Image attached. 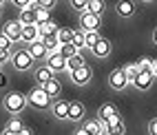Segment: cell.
<instances>
[{"label": "cell", "mask_w": 157, "mask_h": 135, "mask_svg": "<svg viewBox=\"0 0 157 135\" xmlns=\"http://www.w3.org/2000/svg\"><path fill=\"white\" fill-rule=\"evenodd\" d=\"M58 53H60L62 58L67 60V58H71V56H75V53H78V49H75V47H73V44L69 42V44H60V49H58Z\"/></svg>", "instance_id": "29"}, {"label": "cell", "mask_w": 157, "mask_h": 135, "mask_svg": "<svg viewBox=\"0 0 157 135\" xmlns=\"http://www.w3.org/2000/svg\"><path fill=\"white\" fill-rule=\"evenodd\" d=\"M109 84L115 91H122V89L128 87V80H126V75H124L122 69H115V71H111V75H109Z\"/></svg>", "instance_id": "8"}, {"label": "cell", "mask_w": 157, "mask_h": 135, "mask_svg": "<svg viewBox=\"0 0 157 135\" xmlns=\"http://www.w3.org/2000/svg\"><path fill=\"white\" fill-rule=\"evenodd\" d=\"M84 129H86L91 135H98V133L104 131V124H100V120H89V122H84Z\"/></svg>", "instance_id": "28"}, {"label": "cell", "mask_w": 157, "mask_h": 135, "mask_svg": "<svg viewBox=\"0 0 157 135\" xmlns=\"http://www.w3.org/2000/svg\"><path fill=\"white\" fill-rule=\"evenodd\" d=\"M47 20H51V18H49V9H44V7H36V22L42 25V22H47Z\"/></svg>", "instance_id": "31"}, {"label": "cell", "mask_w": 157, "mask_h": 135, "mask_svg": "<svg viewBox=\"0 0 157 135\" xmlns=\"http://www.w3.org/2000/svg\"><path fill=\"white\" fill-rule=\"evenodd\" d=\"M9 47H11V40H9L5 33H0V49H2V51H9Z\"/></svg>", "instance_id": "34"}, {"label": "cell", "mask_w": 157, "mask_h": 135, "mask_svg": "<svg viewBox=\"0 0 157 135\" xmlns=\"http://www.w3.org/2000/svg\"><path fill=\"white\" fill-rule=\"evenodd\" d=\"M91 49H93V53H95L98 58H106V56L111 53V42H109L106 38H100Z\"/></svg>", "instance_id": "19"}, {"label": "cell", "mask_w": 157, "mask_h": 135, "mask_svg": "<svg viewBox=\"0 0 157 135\" xmlns=\"http://www.w3.org/2000/svg\"><path fill=\"white\" fill-rule=\"evenodd\" d=\"M67 109H69V102H64V100H56L51 104V113L58 120H67Z\"/></svg>", "instance_id": "20"}, {"label": "cell", "mask_w": 157, "mask_h": 135, "mask_svg": "<svg viewBox=\"0 0 157 135\" xmlns=\"http://www.w3.org/2000/svg\"><path fill=\"white\" fill-rule=\"evenodd\" d=\"M71 44L75 47V49H80V51H84V31H82V29H73Z\"/></svg>", "instance_id": "26"}, {"label": "cell", "mask_w": 157, "mask_h": 135, "mask_svg": "<svg viewBox=\"0 0 157 135\" xmlns=\"http://www.w3.org/2000/svg\"><path fill=\"white\" fill-rule=\"evenodd\" d=\"M40 40H42V44H44V49H47V56H49V53H58L60 42H58L56 36H42Z\"/></svg>", "instance_id": "21"}, {"label": "cell", "mask_w": 157, "mask_h": 135, "mask_svg": "<svg viewBox=\"0 0 157 135\" xmlns=\"http://www.w3.org/2000/svg\"><path fill=\"white\" fill-rule=\"evenodd\" d=\"M91 75H93V71H91L89 64H82L80 69L71 71V80H73V84H78V87L89 84V82H91Z\"/></svg>", "instance_id": "5"}, {"label": "cell", "mask_w": 157, "mask_h": 135, "mask_svg": "<svg viewBox=\"0 0 157 135\" xmlns=\"http://www.w3.org/2000/svg\"><path fill=\"white\" fill-rule=\"evenodd\" d=\"M104 131H106V135H124L126 133V126H124V122H122L120 115H115V118L104 122Z\"/></svg>", "instance_id": "7"}, {"label": "cell", "mask_w": 157, "mask_h": 135, "mask_svg": "<svg viewBox=\"0 0 157 135\" xmlns=\"http://www.w3.org/2000/svg\"><path fill=\"white\" fill-rule=\"evenodd\" d=\"M20 31H22V25H20V20H9V22H5L2 27V33L13 42H20Z\"/></svg>", "instance_id": "6"}, {"label": "cell", "mask_w": 157, "mask_h": 135, "mask_svg": "<svg viewBox=\"0 0 157 135\" xmlns=\"http://www.w3.org/2000/svg\"><path fill=\"white\" fill-rule=\"evenodd\" d=\"M18 133H20V135H33V133H31V129H27V126H22Z\"/></svg>", "instance_id": "41"}, {"label": "cell", "mask_w": 157, "mask_h": 135, "mask_svg": "<svg viewBox=\"0 0 157 135\" xmlns=\"http://www.w3.org/2000/svg\"><path fill=\"white\" fill-rule=\"evenodd\" d=\"M40 27V38H42V36H56L58 33V25L53 22V20H47V22H42V25H38Z\"/></svg>", "instance_id": "22"}, {"label": "cell", "mask_w": 157, "mask_h": 135, "mask_svg": "<svg viewBox=\"0 0 157 135\" xmlns=\"http://www.w3.org/2000/svg\"><path fill=\"white\" fill-rule=\"evenodd\" d=\"M36 5L38 7H44V9H51L56 5V0H36Z\"/></svg>", "instance_id": "36"}, {"label": "cell", "mask_w": 157, "mask_h": 135, "mask_svg": "<svg viewBox=\"0 0 157 135\" xmlns=\"http://www.w3.org/2000/svg\"><path fill=\"white\" fill-rule=\"evenodd\" d=\"M69 2H71V7L73 9H75V11H86V5H89V0H69Z\"/></svg>", "instance_id": "32"}, {"label": "cell", "mask_w": 157, "mask_h": 135, "mask_svg": "<svg viewBox=\"0 0 157 135\" xmlns=\"http://www.w3.org/2000/svg\"><path fill=\"white\" fill-rule=\"evenodd\" d=\"M115 11H117V16H122V18H131L135 14V2L133 0H117Z\"/></svg>", "instance_id": "14"}, {"label": "cell", "mask_w": 157, "mask_h": 135, "mask_svg": "<svg viewBox=\"0 0 157 135\" xmlns=\"http://www.w3.org/2000/svg\"><path fill=\"white\" fill-rule=\"evenodd\" d=\"M27 102L33 109H49L51 106V98L44 93L42 87H36V89H31L29 91V95H27Z\"/></svg>", "instance_id": "2"}, {"label": "cell", "mask_w": 157, "mask_h": 135, "mask_svg": "<svg viewBox=\"0 0 157 135\" xmlns=\"http://www.w3.org/2000/svg\"><path fill=\"white\" fill-rule=\"evenodd\" d=\"M20 129H22V122H20V120H16V118H11V120H9V122H7V131H11V133H18Z\"/></svg>", "instance_id": "33"}, {"label": "cell", "mask_w": 157, "mask_h": 135, "mask_svg": "<svg viewBox=\"0 0 157 135\" xmlns=\"http://www.w3.org/2000/svg\"><path fill=\"white\" fill-rule=\"evenodd\" d=\"M27 53L31 56V60H44L47 58V49L42 44V40H36V42H29V49H27Z\"/></svg>", "instance_id": "11"}, {"label": "cell", "mask_w": 157, "mask_h": 135, "mask_svg": "<svg viewBox=\"0 0 157 135\" xmlns=\"http://www.w3.org/2000/svg\"><path fill=\"white\" fill-rule=\"evenodd\" d=\"M151 62H153V60H148V58L140 60V62H137V69H140V71H151Z\"/></svg>", "instance_id": "35"}, {"label": "cell", "mask_w": 157, "mask_h": 135, "mask_svg": "<svg viewBox=\"0 0 157 135\" xmlns=\"http://www.w3.org/2000/svg\"><path fill=\"white\" fill-rule=\"evenodd\" d=\"M148 133H151V135H157V120H155V118L148 122Z\"/></svg>", "instance_id": "37"}, {"label": "cell", "mask_w": 157, "mask_h": 135, "mask_svg": "<svg viewBox=\"0 0 157 135\" xmlns=\"http://www.w3.org/2000/svg\"><path fill=\"white\" fill-rule=\"evenodd\" d=\"M82 64H86V60H84V56H82V51H78L75 56H71V58H67V62H64V71H75V69H80Z\"/></svg>", "instance_id": "17"}, {"label": "cell", "mask_w": 157, "mask_h": 135, "mask_svg": "<svg viewBox=\"0 0 157 135\" xmlns=\"http://www.w3.org/2000/svg\"><path fill=\"white\" fill-rule=\"evenodd\" d=\"M51 78H56V75H53V71H51L47 64H44V67H40V69L36 71V82H38V84H44V82L51 80Z\"/></svg>", "instance_id": "23"}, {"label": "cell", "mask_w": 157, "mask_h": 135, "mask_svg": "<svg viewBox=\"0 0 157 135\" xmlns=\"http://www.w3.org/2000/svg\"><path fill=\"white\" fill-rule=\"evenodd\" d=\"M20 40L22 42H36L40 40V27L38 25H22V31H20Z\"/></svg>", "instance_id": "9"}, {"label": "cell", "mask_w": 157, "mask_h": 135, "mask_svg": "<svg viewBox=\"0 0 157 135\" xmlns=\"http://www.w3.org/2000/svg\"><path fill=\"white\" fill-rule=\"evenodd\" d=\"M40 87L44 89V93H47L51 100H56V98L60 95V91H62V84H60V80H58V78H51V80L44 82V84H40Z\"/></svg>", "instance_id": "13"}, {"label": "cell", "mask_w": 157, "mask_h": 135, "mask_svg": "<svg viewBox=\"0 0 157 135\" xmlns=\"http://www.w3.org/2000/svg\"><path fill=\"white\" fill-rule=\"evenodd\" d=\"M2 106L11 113V115H18V113H22L25 106H27V95H22V93H18V91H11L2 98Z\"/></svg>", "instance_id": "1"}, {"label": "cell", "mask_w": 157, "mask_h": 135, "mask_svg": "<svg viewBox=\"0 0 157 135\" xmlns=\"http://www.w3.org/2000/svg\"><path fill=\"white\" fill-rule=\"evenodd\" d=\"M11 67L16 71H29L33 67V60H31V56L27 53V49H20V51H16L11 56Z\"/></svg>", "instance_id": "3"}, {"label": "cell", "mask_w": 157, "mask_h": 135, "mask_svg": "<svg viewBox=\"0 0 157 135\" xmlns=\"http://www.w3.org/2000/svg\"><path fill=\"white\" fill-rule=\"evenodd\" d=\"M73 135H91V133H89L84 126H80V129H75V133H73Z\"/></svg>", "instance_id": "40"}, {"label": "cell", "mask_w": 157, "mask_h": 135, "mask_svg": "<svg viewBox=\"0 0 157 135\" xmlns=\"http://www.w3.org/2000/svg\"><path fill=\"white\" fill-rule=\"evenodd\" d=\"M100 38H102L100 31H84V49H91Z\"/></svg>", "instance_id": "27"}, {"label": "cell", "mask_w": 157, "mask_h": 135, "mask_svg": "<svg viewBox=\"0 0 157 135\" xmlns=\"http://www.w3.org/2000/svg\"><path fill=\"white\" fill-rule=\"evenodd\" d=\"M115 115H120V113H117V106L111 104V102L102 104L100 111H98V120H100V122H106V120H111V118H115Z\"/></svg>", "instance_id": "15"}, {"label": "cell", "mask_w": 157, "mask_h": 135, "mask_svg": "<svg viewBox=\"0 0 157 135\" xmlns=\"http://www.w3.org/2000/svg\"><path fill=\"white\" fill-rule=\"evenodd\" d=\"M2 135H20V133H11V131H7V129H5V131H2Z\"/></svg>", "instance_id": "43"}, {"label": "cell", "mask_w": 157, "mask_h": 135, "mask_svg": "<svg viewBox=\"0 0 157 135\" xmlns=\"http://www.w3.org/2000/svg\"><path fill=\"white\" fill-rule=\"evenodd\" d=\"M11 2L20 9H25V7H29V2H33V0H11Z\"/></svg>", "instance_id": "38"}, {"label": "cell", "mask_w": 157, "mask_h": 135, "mask_svg": "<svg viewBox=\"0 0 157 135\" xmlns=\"http://www.w3.org/2000/svg\"><path fill=\"white\" fill-rule=\"evenodd\" d=\"M56 38H58L60 44H69L71 38H73V29H69V27H60L58 33H56Z\"/></svg>", "instance_id": "24"}, {"label": "cell", "mask_w": 157, "mask_h": 135, "mask_svg": "<svg viewBox=\"0 0 157 135\" xmlns=\"http://www.w3.org/2000/svg\"><path fill=\"white\" fill-rule=\"evenodd\" d=\"M122 71H124V75H126L128 84H133V80H135V75H137V71H140V69H137V64H126Z\"/></svg>", "instance_id": "30"}, {"label": "cell", "mask_w": 157, "mask_h": 135, "mask_svg": "<svg viewBox=\"0 0 157 135\" xmlns=\"http://www.w3.org/2000/svg\"><path fill=\"white\" fill-rule=\"evenodd\" d=\"M2 2H5V0H0V5H2Z\"/></svg>", "instance_id": "45"}, {"label": "cell", "mask_w": 157, "mask_h": 135, "mask_svg": "<svg viewBox=\"0 0 157 135\" xmlns=\"http://www.w3.org/2000/svg\"><path fill=\"white\" fill-rule=\"evenodd\" d=\"M64 58H62L60 53H49L47 56V67L51 69V71H53V73H56V71H64Z\"/></svg>", "instance_id": "18"}, {"label": "cell", "mask_w": 157, "mask_h": 135, "mask_svg": "<svg viewBox=\"0 0 157 135\" xmlns=\"http://www.w3.org/2000/svg\"><path fill=\"white\" fill-rule=\"evenodd\" d=\"M102 22V16L91 14V11H82L80 14V29L82 31H98Z\"/></svg>", "instance_id": "4"}, {"label": "cell", "mask_w": 157, "mask_h": 135, "mask_svg": "<svg viewBox=\"0 0 157 135\" xmlns=\"http://www.w3.org/2000/svg\"><path fill=\"white\" fill-rule=\"evenodd\" d=\"M104 9H106V2H104V0H89V5H86V11L98 14V16L104 14Z\"/></svg>", "instance_id": "25"}, {"label": "cell", "mask_w": 157, "mask_h": 135, "mask_svg": "<svg viewBox=\"0 0 157 135\" xmlns=\"http://www.w3.org/2000/svg\"><path fill=\"white\" fill-rule=\"evenodd\" d=\"M7 60H9V51H2V49H0V64H5Z\"/></svg>", "instance_id": "39"}, {"label": "cell", "mask_w": 157, "mask_h": 135, "mask_svg": "<svg viewBox=\"0 0 157 135\" xmlns=\"http://www.w3.org/2000/svg\"><path fill=\"white\" fill-rule=\"evenodd\" d=\"M144 2H151V0H144Z\"/></svg>", "instance_id": "44"}, {"label": "cell", "mask_w": 157, "mask_h": 135, "mask_svg": "<svg viewBox=\"0 0 157 135\" xmlns=\"http://www.w3.org/2000/svg\"><path fill=\"white\" fill-rule=\"evenodd\" d=\"M153 75L148 73V71H137V75H135V80H133V84L137 87V89H151V84H153Z\"/></svg>", "instance_id": "16"}, {"label": "cell", "mask_w": 157, "mask_h": 135, "mask_svg": "<svg viewBox=\"0 0 157 135\" xmlns=\"http://www.w3.org/2000/svg\"><path fill=\"white\" fill-rule=\"evenodd\" d=\"M7 84V78H5V73H0V89H2Z\"/></svg>", "instance_id": "42"}, {"label": "cell", "mask_w": 157, "mask_h": 135, "mask_svg": "<svg viewBox=\"0 0 157 135\" xmlns=\"http://www.w3.org/2000/svg\"><path fill=\"white\" fill-rule=\"evenodd\" d=\"M36 0H33V2H29V7H25L22 9V11H20V25H38L36 22Z\"/></svg>", "instance_id": "10"}, {"label": "cell", "mask_w": 157, "mask_h": 135, "mask_svg": "<svg viewBox=\"0 0 157 135\" xmlns=\"http://www.w3.org/2000/svg\"><path fill=\"white\" fill-rule=\"evenodd\" d=\"M84 113H86V109H84V104H82V102H69V109H67V120L78 122V120L84 118Z\"/></svg>", "instance_id": "12"}]
</instances>
